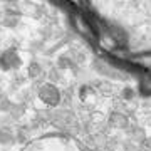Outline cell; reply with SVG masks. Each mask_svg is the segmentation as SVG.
Segmentation results:
<instances>
[{
    "instance_id": "9",
    "label": "cell",
    "mask_w": 151,
    "mask_h": 151,
    "mask_svg": "<svg viewBox=\"0 0 151 151\" xmlns=\"http://www.w3.org/2000/svg\"><path fill=\"white\" fill-rule=\"evenodd\" d=\"M57 64H59L60 69H67V67H72V65H74L72 64V59H70L69 55H60Z\"/></svg>"
},
{
    "instance_id": "3",
    "label": "cell",
    "mask_w": 151,
    "mask_h": 151,
    "mask_svg": "<svg viewBox=\"0 0 151 151\" xmlns=\"http://www.w3.org/2000/svg\"><path fill=\"white\" fill-rule=\"evenodd\" d=\"M109 124L114 126V128H123L124 129V128H128L129 119L121 113H111V116H109Z\"/></svg>"
},
{
    "instance_id": "6",
    "label": "cell",
    "mask_w": 151,
    "mask_h": 151,
    "mask_svg": "<svg viewBox=\"0 0 151 151\" xmlns=\"http://www.w3.org/2000/svg\"><path fill=\"white\" fill-rule=\"evenodd\" d=\"M91 96H94V89H92L91 86H82L81 89H79V97H81V101H86V99H89Z\"/></svg>"
},
{
    "instance_id": "7",
    "label": "cell",
    "mask_w": 151,
    "mask_h": 151,
    "mask_svg": "<svg viewBox=\"0 0 151 151\" xmlns=\"http://www.w3.org/2000/svg\"><path fill=\"white\" fill-rule=\"evenodd\" d=\"M17 24H19V17L12 15V14L4 17V20H2V25H5V27H15Z\"/></svg>"
},
{
    "instance_id": "1",
    "label": "cell",
    "mask_w": 151,
    "mask_h": 151,
    "mask_svg": "<svg viewBox=\"0 0 151 151\" xmlns=\"http://www.w3.org/2000/svg\"><path fill=\"white\" fill-rule=\"evenodd\" d=\"M39 97H40V101L44 104H47V106H57L60 103V91L54 84H50V82H45L42 86L39 87Z\"/></svg>"
},
{
    "instance_id": "4",
    "label": "cell",
    "mask_w": 151,
    "mask_h": 151,
    "mask_svg": "<svg viewBox=\"0 0 151 151\" xmlns=\"http://www.w3.org/2000/svg\"><path fill=\"white\" fill-rule=\"evenodd\" d=\"M15 141V134L9 128H0V145H12Z\"/></svg>"
},
{
    "instance_id": "10",
    "label": "cell",
    "mask_w": 151,
    "mask_h": 151,
    "mask_svg": "<svg viewBox=\"0 0 151 151\" xmlns=\"http://www.w3.org/2000/svg\"><path fill=\"white\" fill-rule=\"evenodd\" d=\"M12 103L9 101V97L5 94H0V111H10Z\"/></svg>"
},
{
    "instance_id": "11",
    "label": "cell",
    "mask_w": 151,
    "mask_h": 151,
    "mask_svg": "<svg viewBox=\"0 0 151 151\" xmlns=\"http://www.w3.org/2000/svg\"><path fill=\"white\" fill-rule=\"evenodd\" d=\"M22 109H24V106H12V114H15V116H20L22 113H24V111H22Z\"/></svg>"
},
{
    "instance_id": "2",
    "label": "cell",
    "mask_w": 151,
    "mask_h": 151,
    "mask_svg": "<svg viewBox=\"0 0 151 151\" xmlns=\"http://www.w3.org/2000/svg\"><path fill=\"white\" fill-rule=\"evenodd\" d=\"M22 65V59L17 49H7L4 54L0 55V67L4 70H15Z\"/></svg>"
},
{
    "instance_id": "12",
    "label": "cell",
    "mask_w": 151,
    "mask_h": 151,
    "mask_svg": "<svg viewBox=\"0 0 151 151\" xmlns=\"http://www.w3.org/2000/svg\"><path fill=\"white\" fill-rule=\"evenodd\" d=\"M141 143H143V150H145V151H150V139H148V138H145Z\"/></svg>"
},
{
    "instance_id": "5",
    "label": "cell",
    "mask_w": 151,
    "mask_h": 151,
    "mask_svg": "<svg viewBox=\"0 0 151 151\" xmlns=\"http://www.w3.org/2000/svg\"><path fill=\"white\" fill-rule=\"evenodd\" d=\"M27 76L30 77V79H39V77L42 76V67H40V64L32 62V64L29 65V69H27Z\"/></svg>"
},
{
    "instance_id": "8",
    "label": "cell",
    "mask_w": 151,
    "mask_h": 151,
    "mask_svg": "<svg viewBox=\"0 0 151 151\" xmlns=\"http://www.w3.org/2000/svg\"><path fill=\"white\" fill-rule=\"evenodd\" d=\"M121 97H123L124 101H131V99H134V89L129 86L123 87V91H121Z\"/></svg>"
}]
</instances>
